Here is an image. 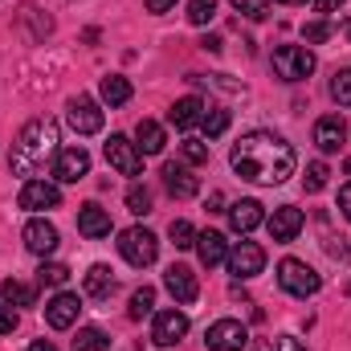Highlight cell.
Returning <instances> with one entry per match:
<instances>
[{
	"label": "cell",
	"instance_id": "6da1fadb",
	"mask_svg": "<svg viewBox=\"0 0 351 351\" xmlns=\"http://www.w3.org/2000/svg\"><path fill=\"white\" fill-rule=\"evenodd\" d=\"M229 164H233V172L241 176V180L274 188V184H286L294 176L298 160H294V147L282 135H274V131H250V135H241L233 143Z\"/></svg>",
	"mask_w": 351,
	"mask_h": 351
},
{
	"label": "cell",
	"instance_id": "7a4b0ae2",
	"mask_svg": "<svg viewBox=\"0 0 351 351\" xmlns=\"http://www.w3.org/2000/svg\"><path fill=\"white\" fill-rule=\"evenodd\" d=\"M58 143H62V139H58V119H49V114L29 119V123L21 127V135H16V143H12V156H8L12 176L33 180L49 160H58V152H62Z\"/></svg>",
	"mask_w": 351,
	"mask_h": 351
},
{
	"label": "cell",
	"instance_id": "3957f363",
	"mask_svg": "<svg viewBox=\"0 0 351 351\" xmlns=\"http://www.w3.org/2000/svg\"><path fill=\"white\" fill-rule=\"evenodd\" d=\"M278 286H282L290 298H311V294L323 290V278H319L306 262H298V258H282V262H278Z\"/></svg>",
	"mask_w": 351,
	"mask_h": 351
},
{
	"label": "cell",
	"instance_id": "277c9868",
	"mask_svg": "<svg viewBox=\"0 0 351 351\" xmlns=\"http://www.w3.org/2000/svg\"><path fill=\"white\" fill-rule=\"evenodd\" d=\"M274 74L282 82H302L315 74V53L306 45H278L274 49Z\"/></svg>",
	"mask_w": 351,
	"mask_h": 351
},
{
	"label": "cell",
	"instance_id": "5b68a950",
	"mask_svg": "<svg viewBox=\"0 0 351 351\" xmlns=\"http://www.w3.org/2000/svg\"><path fill=\"white\" fill-rule=\"evenodd\" d=\"M119 254L127 258L131 265H152L160 258V241H156V233L152 229H143V225H135V229H127L123 237H119Z\"/></svg>",
	"mask_w": 351,
	"mask_h": 351
},
{
	"label": "cell",
	"instance_id": "8992f818",
	"mask_svg": "<svg viewBox=\"0 0 351 351\" xmlns=\"http://www.w3.org/2000/svg\"><path fill=\"white\" fill-rule=\"evenodd\" d=\"M106 164L119 176H139L143 172V152H139L127 135H110V139H106Z\"/></svg>",
	"mask_w": 351,
	"mask_h": 351
},
{
	"label": "cell",
	"instance_id": "52a82bcc",
	"mask_svg": "<svg viewBox=\"0 0 351 351\" xmlns=\"http://www.w3.org/2000/svg\"><path fill=\"white\" fill-rule=\"evenodd\" d=\"M66 119H70V127L78 135H98L102 131V110H98V102L90 94H78V98L66 102Z\"/></svg>",
	"mask_w": 351,
	"mask_h": 351
},
{
	"label": "cell",
	"instance_id": "ba28073f",
	"mask_svg": "<svg viewBox=\"0 0 351 351\" xmlns=\"http://www.w3.org/2000/svg\"><path fill=\"white\" fill-rule=\"evenodd\" d=\"M265 269V250L262 245H254V241H237L233 250H229V274L233 278H258Z\"/></svg>",
	"mask_w": 351,
	"mask_h": 351
},
{
	"label": "cell",
	"instance_id": "9c48e42d",
	"mask_svg": "<svg viewBox=\"0 0 351 351\" xmlns=\"http://www.w3.org/2000/svg\"><path fill=\"white\" fill-rule=\"evenodd\" d=\"M204 343H208V351H241L250 343V331H245L237 319H217V323L208 327Z\"/></svg>",
	"mask_w": 351,
	"mask_h": 351
},
{
	"label": "cell",
	"instance_id": "30bf717a",
	"mask_svg": "<svg viewBox=\"0 0 351 351\" xmlns=\"http://www.w3.org/2000/svg\"><path fill=\"white\" fill-rule=\"evenodd\" d=\"M53 176H58V184H78L82 176H90V152L86 147H62L53 160Z\"/></svg>",
	"mask_w": 351,
	"mask_h": 351
},
{
	"label": "cell",
	"instance_id": "8fae6325",
	"mask_svg": "<svg viewBox=\"0 0 351 351\" xmlns=\"http://www.w3.org/2000/svg\"><path fill=\"white\" fill-rule=\"evenodd\" d=\"M62 204V188L49 184V180H25L21 188V208L29 213H41V208H58Z\"/></svg>",
	"mask_w": 351,
	"mask_h": 351
},
{
	"label": "cell",
	"instance_id": "7c38bea8",
	"mask_svg": "<svg viewBox=\"0 0 351 351\" xmlns=\"http://www.w3.org/2000/svg\"><path fill=\"white\" fill-rule=\"evenodd\" d=\"M184 335H188V315H184V311H160V315H156L152 339H156L160 348H176Z\"/></svg>",
	"mask_w": 351,
	"mask_h": 351
},
{
	"label": "cell",
	"instance_id": "4fadbf2b",
	"mask_svg": "<svg viewBox=\"0 0 351 351\" xmlns=\"http://www.w3.org/2000/svg\"><path fill=\"white\" fill-rule=\"evenodd\" d=\"M265 229H269V237H274L278 245L294 241V237L302 233V208H294V204H282V208H274V217L265 221Z\"/></svg>",
	"mask_w": 351,
	"mask_h": 351
},
{
	"label": "cell",
	"instance_id": "5bb4252c",
	"mask_svg": "<svg viewBox=\"0 0 351 351\" xmlns=\"http://www.w3.org/2000/svg\"><path fill=\"white\" fill-rule=\"evenodd\" d=\"M21 237H25V250H29V254H37V258H49V254L58 250V229H53L45 217H33V221L25 225V233H21Z\"/></svg>",
	"mask_w": 351,
	"mask_h": 351
},
{
	"label": "cell",
	"instance_id": "9a60e30c",
	"mask_svg": "<svg viewBox=\"0 0 351 351\" xmlns=\"http://www.w3.org/2000/svg\"><path fill=\"white\" fill-rule=\"evenodd\" d=\"M78 311H82V302H78V294H53L49 302H45V323L53 327V331H66V327H74L78 323Z\"/></svg>",
	"mask_w": 351,
	"mask_h": 351
},
{
	"label": "cell",
	"instance_id": "2e32d148",
	"mask_svg": "<svg viewBox=\"0 0 351 351\" xmlns=\"http://www.w3.org/2000/svg\"><path fill=\"white\" fill-rule=\"evenodd\" d=\"M164 286H168V294H172L180 306L196 302V294H200V282H196V274H192L188 265H172V269L164 274Z\"/></svg>",
	"mask_w": 351,
	"mask_h": 351
},
{
	"label": "cell",
	"instance_id": "e0dca14e",
	"mask_svg": "<svg viewBox=\"0 0 351 351\" xmlns=\"http://www.w3.org/2000/svg\"><path fill=\"white\" fill-rule=\"evenodd\" d=\"M343 139H348V127H343V119L339 114H323L319 123H315V143H319V152H339L343 147Z\"/></svg>",
	"mask_w": 351,
	"mask_h": 351
},
{
	"label": "cell",
	"instance_id": "ac0fdd59",
	"mask_svg": "<svg viewBox=\"0 0 351 351\" xmlns=\"http://www.w3.org/2000/svg\"><path fill=\"white\" fill-rule=\"evenodd\" d=\"M196 254H200V262L208 265H221L229 262V241H225V233H217V229H204V233H196Z\"/></svg>",
	"mask_w": 351,
	"mask_h": 351
},
{
	"label": "cell",
	"instance_id": "d6986e66",
	"mask_svg": "<svg viewBox=\"0 0 351 351\" xmlns=\"http://www.w3.org/2000/svg\"><path fill=\"white\" fill-rule=\"evenodd\" d=\"M78 233L90 237V241L110 237V213H106L102 204H82V213H78Z\"/></svg>",
	"mask_w": 351,
	"mask_h": 351
},
{
	"label": "cell",
	"instance_id": "ffe728a7",
	"mask_svg": "<svg viewBox=\"0 0 351 351\" xmlns=\"http://www.w3.org/2000/svg\"><path fill=\"white\" fill-rule=\"evenodd\" d=\"M164 188L172 192L176 200H188V196H196V192H200V180L188 172L184 164H164Z\"/></svg>",
	"mask_w": 351,
	"mask_h": 351
},
{
	"label": "cell",
	"instance_id": "44dd1931",
	"mask_svg": "<svg viewBox=\"0 0 351 351\" xmlns=\"http://www.w3.org/2000/svg\"><path fill=\"white\" fill-rule=\"evenodd\" d=\"M262 221H265V213H262L258 200H237V204H229V225H233L237 233H254Z\"/></svg>",
	"mask_w": 351,
	"mask_h": 351
},
{
	"label": "cell",
	"instance_id": "7402d4cb",
	"mask_svg": "<svg viewBox=\"0 0 351 351\" xmlns=\"http://www.w3.org/2000/svg\"><path fill=\"white\" fill-rule=\"evenodd\" d=\"M164 143H168L164 127H160L156 119H139V127H135V147H139L143 156H160V152H164Z\"/></svg>",
	"mask_w": 351,
	"mask_h": 351
},
{
	"label": "cell",
	"instance_id": "603a6c76",
	"mask_svg": "<svg viewBox=\"0 0 351 351\" xmlns=\"http://www.w3.org/2000/svg\"><path fill=\"white\" fill-rule=\"evenodd\" d=\"M204 110H208V106H204V98L188 94V98H180V102H176L172 110H168V119H172L176 127H180V131H188V127H196V123L204 119Z\"/></svg>",
	"mask_w": 351,
	"mask_h": 351
},
{
	"label": "cell",
	"instance_id": "cb8c5ba5",
	"mask_svg": "<svg viewBox=\"0 0 351 351\" xmlns=\"http://www.w3.org/2000/svg\"><path fill=\"white\" fill-rule=\"evenodd\" d=\"M110 290H114L110 265H90L86 269V294L90 298H110Z\"/></svg>",
	"mask_w": 351,
	"mask_h": 351
},
{
	"label": "cell",
	"instance_id": "d4e9b609",
	"mask_svg": "<svg viewBox=\"0 0 351 351\" xmlns=\"http://www.w3.org/2000/svg\"><path fill=\"white\" fill-rule=\"evenodd\" d=\"M98 90H102V102H110V106H123V102H131V82H127L123 74H106Z\"/></svg>",
	"mask_w": 351,
	"mask_h": 351
},
{
	"label": "cell",
	"instance_id": "484cf974",
	"mask_svg": "<svg viewBox=\"0 0 351 351\" xmlns=\"http://www.w3.org/2000/svg\"><path fill=\"white\" fill-rule=\"evenodd\" d=\"M0 294H4L8 306H37V290L25 286V282H16V278H8V282L0 286Z\"/></svg>",
	"mask_w": 351,
	"mask_h": 351
},
{
	"label": "cell",
	"instance_id": "4316f807",
	"mask_svg": "<svg viewBox=\"0 0 351 351\" xmlns=\"http://www.w3.org/2000/svg\"><path fill=\"white\" fill-rule=\"evenodd\" d=\"M106 348H110V339H106L102 327H78V335H74V351H106Z\"/></svg>",
	"mask_w": 351,
	"mask_h": 351
},
{
	"label": "cell",
	"instance_id": "83f0119b",
	"mask_svg": "<svg viewBox=\"0 0 351 351\" xmlns=\"http://www.w3.org/2000/svg\"><path fill=\"white\" fill-rule=\"evenodd\" d=\"M152 311H156V290H152V286H139V290L131 294V306H127V315H131V319H147Z\"/></svg>",
	"mask_w": 351,
	"mask_h": 351
},
{
	"label": "cell",
	"instance_id": "f1b7e54d",
	"mask_svg": "<svg viewBox=\"0 0 351 351\" xmlns=\"http://www.w3.org/2000/svg\"><path fill=\"white\" fill-rule=\"evenodd\" d=\"M200 127H204V135H208V139L225 135V131H229V110H217V106H208V110H204V119H200Z\"/></svg>",
	"mask_w": 351,
	"mask_h": 351
},
{
	"label": "cell",
	"instance_id": "f546056e",
	"mask_svg": "<svg viewBox=\"0 0 351 351\" xmlns=\"http://www.w3.org/2000/svg\"><path fill=\"white\" fill-rule=\"evenodd\" d=\"M37 282H41V286H66V282H70V269H66L62 262H41Z\"/></svg>",
	"mask_w": 351,
	"mask_h": 351
},
{
	"label": "cell",
	"instance_id": "4dcf8cb0",
	"mask_svg": "<svg viewBox=\"0 0 351 351\" xmlns=\"http://www.w3.org/2000/svg\"><path fill=\"white\" fill-rule=\"evenodd\" d=\"M127 208H131L135 217L152 213V192H147L143 184H131V188H127Z\"/></svg>",
	"mask_w": 351,
	"mask_h": 351
},
{
	"label": "cell",
	"instance_id": "1f68e13d",
	"mask_svg": "<svg viewBox=\"0 0 351 351\" xmlns=\"http://www.w3.org/2000/svg\"><path fill=\"white\" fill-rule=\"evenodd\" d=\"M217 16V0H188V21L192 25H208Z\"/></svg>",
	"mask_w": 351,
	"mask_h": 351
},
{
	"label": "cell",
	"instance_id": "d6a6232c",
	"mask_svg": "<svg viewBox=\"0 0 351 351\" xmlns=\"http://www.w3.org/2000/svg\"><path fill=\"white\" fill-rule=\"evenodd\" d=\"M331 98H335L339 106H351V70H335V78H331Z\"/></svg>",
	"mask_w": 351,
	"mask_h": 351
},
{
	"label": "cell",
	"instance_id": "836d02e7",
	"mask_svg": "<svg viewBox=\"0 0 351 351\" xmlns=\"http://www.w3.org/2000/svg\"><path fill=\"white\" fill-rule=\"evenodd\" d=\"M241 16H250V21H265L269 16V0H229Z\"/></svg>",
	"mask_w": 351,
	"mask_h": 351
},
{
	"label": "cell",
	"instance_id": "e575fe53",
	"mask_svg": "<svg viewBox=\"0 0 351 351\" xmlns=\"http://www.w3.org/2000/svg\"><path fill=\"white\" fill-rule=\"evenodd\" d=\"M168 233H172L176 250H192V245H196V229H192L188 221H172V229H168Z\"/></svg>",
	"mask_w": 351,
	"mask_h": 351
},
{
	"label": "cell",
	"instance_id": "d590c367",
	"mask_svg": "<svg viewBox=\"0 0 351 351\" xmlns=\"http://www.w3.org/2000/svg\"><path fill=\"white\" fill-rule=\"evenodd\" d=\"M180 152H184L188 164H208V143H204V139H184Z\"/></svg>",
	"mask_w": 351,
	"mask_h": 351
},
{
	"label": "cell",
	"instance_id": "8d00e7d4",
	"mask_svg": "<svg viewBox=\"0 0 351 351\" xmlns=\"http://www.w3.org/2000/svg\"><path fill=\"white\" fill-rule=\"evenodd\" d=\"M327 37H331V25H327V21H306V25H302V41H306V45H319V41H327Z\"/></svg>",
	"mask_w": 351,
	"mask_h": 351
},
{
	"label": "cell",
	"instance_id": "74e56055",
	"mask_svg": "<svg viewBox=\"0 0 351 351\" xmlns=\"http://www.w3.org/2000/svg\"><path fill=\"white\" fill-rule=\"evenodd\" d=\"M327 164H311V168H306V176H302V184H306V192H323V188H327Z\"/></svg>",
	"mask_w": 351,
	"mask_h": 351
},
{
	"label": "cell",
	"instance_id": "f35d334b",
	"mask_svg": "<svg viewBox=\"0 0 351 351\" xmlns=\"http://www.w3.org/2000/svg\"><path fill=\"white\" fill-rule=\"evenodd\" d=\"M16 323H21V319H16V311H12L8 302H0V335H12V331H16Z\"/></svg>",
	"mask_w": 351,
	"mask_h": 351
},
{
	"label": "cell",
	"instance_id": "ab89813d",
	"mask_svg": "<svg viewBox=\"0 0 351 351\" xmlns=\"http://www.w3.org/2000/svg\"><path fill=\"white\" fill-rule=\"evenodd\" d=\"M348 0H315V12H323V16H331V12H339Z\"/></svg>",
	"mask_w": 351,
	"mask_h": 351
},
{
	"label": "cell",
	"instance_id": "60d3db41",
	"mask_svg": "<svg viewBox=\"0 0 351 351\" xmlns=\"http://www.w3.org/2000/svg\"><path fill=\"white\" fill-rule=\"evenodd\" d=\"M339 213H343V221H351V184L339 188Z\"/></svg>",
	"mask_w": 351,
	"mask_h": 351
},
{
	"label": "cell",
	"instance_id": "b9f144b4",
	"mask_svg": "<svg viewBox=\"0 0 351 351\" xmlns=\"http://www.w3.org/2000/svg\"><path fill=\"white\" fill-rule=\"evenodd\" d=\"M172 8H176V0H147V12H156V16H164Z\"/></svg>",
	"mask_w": 351,
	"mask_h": 351
},
{
	"label": "cell",
	"instance_id": "7bdbcfd3",
	"mask_svg": "<svg viewBox=\"0 0 351 351\" xmlns=\"http://www.w3.org/2000/svg\"><path fill=\"white\" fill-rule=\"evenodd\" d=\"M278 351H306V348H302L294 335H278Z\"/></svg>",
	"mask_w": 351,
	"mask_h": 351
},
{
	"label": "cell",
	"instance_id": "ee69618b",
	"mask_svg": "<svg viewBox=\"0 0 351 351\" xmlns=\"http://www.w3.org/2000/svg\"><path fill=\"white\" fill-rule=\"evenodd\" d=\"M221 204H225V196H221V192H213V196H208V213H225Z\"/></svg>",
	"mask_w": 351,
	"mask_h": 351
},
{
	"label": "cell",
	"instance_id": "f6af8a7d",
	"mask_svg": "<svg viewBox=\"0 0 351 351\" xmlns=\"http://www.w3.org/2000/svg\"><path fill=\"white\" fill-rule=\"evenodd\" d=\"M200 45H204V49H208V53H221V37H204V41H200Z\"/></svg>",
	"mask_w": 351,
	"mask_h": 351
},
{
	"label": "cell",
	"instance_id": "bcb514c9",
	"mask_svg": "<svg viewBox=\"0 0 351 351\" xmlns=\"http://www.w3.org/2000/svg\"><path fill=\"white\" fill-rule=\"evenodd\" d=\"M29 351H58V348H53L49 339H33V343H29Z\"/></svg>",
	"mask_w": 351,
	"mask_h": 351
},
{
	"label": "cell",
	"instance_id": "7dc6e473",
	"mask_svg": "<svg viewBox=\"0 0 351 351\" xmlns=\"http://www.w3.org/2000/svg\"><path fill=\"white\" fill-rule=\"evenodd\" d=\"M254 351H274V348H269V343H254Z\"/></svg>",
	"mask_w": 351,
	"mask_h": 351
},
{
	"label": "cell",
	"instance_id": "c3c4849f",
	"mask_svg": "<svg viewBox=\"0 0 351 351\" xmlns=\"http://www.w3.org/2000/svg\"><path fill=\"white\" fill-rule=\"evenodd\" d=\"M286 4H306V0H286Z\"/></svg>",
	"mask_w": 351,
	"mask_h": 351
}]
</instances>
